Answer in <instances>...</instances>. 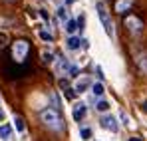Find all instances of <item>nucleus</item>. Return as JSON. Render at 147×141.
I'll list each match as a JSON object with an SVG mask.
<instances>
[{
	"label": "nucleus",
	"instance_id": "1",
	"mask_svg": "<svg viewBox=\"0 0 147 141\" xmlns=\"http://www.w3.org/2000/svg\"><path fill=\"white\" fill-rule=\"evenodd\" d=\"M40 119H42V123L52 129V131H62L64 129V119L60 115V111L56 109V107H46V109H42L40 111Z\"/></svg>",
	"mask_w": 147,
	"mask_h": 141
},
{
	"label": "nucleus",
	"instance_id": "2",
	"mask_svg": "<svg viewBox=\"0 0 147 141\" xmlns=\"http://www.w3.org/2000/svg\"><path fill=\"white\" fill-rule=\"evenodd\" d=\"M96 10H98V18H99V22H101V26H103V30H105V34L109 38H113V22H111V16H109L105 4L103 2H98L96 4Z\"/></svg>",
	"mask_w": 147,
	"mask_h": 141
},
{
	"label": "nucleus",
	"instance_id": "3",
	"mask_svg": "<svg viewBox=\"0 0 147 141\" xmlns=\"http://www.w3.org/2000/svg\"><path fill=\"white\" fill-rule=\"evenodd\" d=\"M28 50H30V46H28L26 40H16L12 44V58L16 62H24L26 56H28Z\"/></svg>",
	"mask_w": 147,
	"mask_h": 141
},
{
	"label": "nucleus",
	"instance_id": "4",
	"mask_svg": "<svg viewBox=\"0 0 147 141\" xmlns=\"http://www.w3.org/2000/svg\"><path fill=\"white\" fill-rule=\"evenodd\" d=\"M99 123H101L103 129H107V131H111V133H117V131H119V123H117V119L113 117V115H103Z\"/></svg>",
	"mask_w": 147,
	"mask_h": 141
},
{
	"label": "nucleus",
	"instance_id": "5",
	"mask_svg": "<svg viewBox=\"0 0 147 141\" xmlns=\"http://www.w3.org/2000/svg\"><path fill=\"white\" fill-rule=\"evenodd\" d=\"M86 46H88V42H86V40H80L78 36H70V38L66 40V48L72 50V52L80 50V48H86Z\"/></svg>",
	"mask_w": 147,
	"mask_h": 141
},
{
	"label": "nucleus",
	"instance_id": "6",
	"mask_svg": "<svg viewBox=\"0 0 147 141\" xmlns=\"http://www.w3.org/2000/svg\"><path fill=\"white\" fill-rule=\"evenodd\" d=\"M88 88H92V80L90 78H80V80H76V84H74V92L76 94H84Z\"/></svg>",
	"mask_w": 147,
	"mask_h": 141
},
{
	"label": "nucleus",
	"instance_id": "7",
	"mask_svg": "<svg viewBox=\"0 0 147 141\" xmlns=\"http://www.w3.org/2000/svg\"><path fill=\"white\" fill-rule=\"evenodd\" d=\"M125 26L133 32V34H137V32H141V28H143V22L139 20V18H135V16H127L125 18Z\"/></svg>",
	"mask_w": 147,
	"mask_h": 141
},
{
	"label": "nucleus",
	"instance_id": "8",
	"mask_svg": "<svg viewBox=\"0 0 147 141\" xmlns=\"http://www.w3.org/2000/svg\"><path fill=\"white\" fill-rule=\"evenodd\" d=\"M86 111H88L86 103H76V105L72 107V117H74V121H82V119L86 117Z\"/></svg>",
	"mask_w": 147,
	"mask_h": 141
},
{
	"label": "nucleus",
	"instance_id": "9",
	"mask_svg": "<svg viewBox=\"0 0 147 141\" xmlns=\"http://www.w3.org/2000/svg\"><path fill=\"white\" fill-rule=\"evenodd\" d=\"M56 72H58V74L70 72V62H68V58H64V56H58V58H56Z\"/></svg>",
	"mask_w": 147,
	"mask_h": 141
},
{
	"label": "nucleus",
	"instance_id": "10",
	"mask_svg": "<svg viewBox=\"0 0 147 141\" xmlns=\"http://www.w3.org/2000/svg\"><path fill=\"white\" fill-rule=\"evenodd\" d=\"M10 137H12V125H8V123H0V139L8 141Z\"/></svg>",
	"mask_w": 147,
	"mask_h": 141
},
{
	"label": "nucleus",
	"instance_id": "11",
	"mask_svg": "<svg viewBox=\"0 0 147 141\" xmlns=\"http://www.w3.org/2000/svg\"><path fill=\"white\" fill-rule=\"evenodd\" d=\"M131 4H133V0H117L115 2V12H119V14L127 12L131 8Z\"/></svg>",
	"mask_w": 147,
	"mask_h": 141
},
{
	"label": "nucleus",
	"instance_id": "12",
	"mask_svg": "<svg viewBox=\"0 0 147 141\" xmlns=\"http://www.w3.org/2000/svg\"><path fill=\"white\" fill-rule=\"evenodd\" d=\"M103 92H105V88H103L101 82H94V84H92V94L96 95V97H101Z\"/></svg>",
	"mask_w": 147,
	"mask_h": 141
},
{
	"label": "nucleus",
	"instance_id": "13",
	"mask_svg": "<svg viewBox=\"0 0 147 141\" xmlns=\"http://www.w3.org/2000/svg\"><path fill=\"white\" fill-rule=\"evenodd\" d=\"M78 28H80V26H78V20H72V18H70V20L66 22V28H64V30H66V32H68L70 36H74Z\"/></svg>",
	"mask_w": 147,
	"mask_h": 141
},
{
	"label": "nucleus",
	"instance_id": "14",
	"mask_svg": "<svg viewBox=\"0 0 147 141\" xmlns=\"http://www.w3.org/2000/svg\"><path fill=\"white\" fill-rule=\"evenodd\" d=\"M14 127H16V131H18V133H22V131L26 129V125H24V119L20 117V115H16V117H14Z\"/></svg>",
	"mask_w": 147,
	"mask_h": 141
},
{
	"label": "nucleus",
	"instance_id": "15",
	"mask_svg": "<svg viewBox=\"0 0 147 141\" xmlns=\"http://www.w3.org/2000/svg\"><path fill=\"white\" fill-rule=\"evenodd\" d=\"M58 18L62 20V22H68L70 18H68V10H66V6H60L58 8Z\"/></svg>",
	"mask_w": 147,
	"mask_h": 141
},
{
	"label": "nucleus",
	"instance_id": "16",
	"mask_svg": "<svg viewBox=\"0 0 147 141\" xmlns=\"http://www.w3.org/2000/svg\"><path fill=\"white\" fill-rule=\"evenodd\" d=\"M96 109H98V111H101V113H105V111L109 109V103H107L105 99H99L98 105H96Z\"/></svg>",
	"mask_w": 147,
	"mask_h": 141
},
{
	"label": "nucleus",
	"instance_id": "17",
	"mask_svg": "<svg viewBox=\"0 0 147 141\" xmlns=\"http://www.w3.org/2000/svg\"><path fill=\"white\" fill-rule=\"evenodd\" d=\"M80 135H82V139H90V137H92V129H90V127H82Z\"/></svg>",
	"mask_w": 147,
	"mask_h": 141
},
{
	"label": "nucleus",
	"instance_id": "18",
	"mask_svg": "<svg viewBox=\"0 0 147 141\" xmlns=\"http://www.w3.org/2000/svg\"><path fill=\"white\" fill-rule=\"evenodd\" d=\"M40 38L46 40V42H52V40H54V36H52L50 32H44V30H40Z\"/></svg>",
	"mask_w": 147,
	"mask_h": 141
},
{
	"label": "nucleus",
	"instance_id": "19",
	"mask_svg": "<svg viewBox=\"0 0 147 141\" xmlns=\"http://www.w3.org/2000/svg\"><path fill=\"white\" fill-rule=\"evenodd\" d=\"M42 58H44V62H46V64L54 62V54H52V52H42Z\"/></svg>",
	"mask_w": 147,
	"mask_h": 141
},
{
	"label": "nucleus",
	"instance_id": "20",
	"mask_svg": "<svg viewBox=\"0 0 147 141\" xmlns=\"http://www.w3.org/2000/svg\"><path fill=\"white\" fill-rule=\"evenodd\" d=\"M121 121H123V125H131V123H129V117H127L125 113H121Z\"/></svg>",
	"mask_w": 147,
	"mask_h": 141
},
{
	"label": "nucleus",
	"instance_id": "21",
	"mask_svg": "<svg viewBox=\"0 0 147 141\" xmlns=\"http://www.w3.org/2000/svg\"><path fill=\"white\" fill-rule=\"evenodd\" d=\"M40 16H42L44 20H50V16H48V14H46V10H40Z\"/></svg>",
	"mask_w": 147,
	"mask_h": 141
},
{
	"label": "nucleus",
	"instance_id": "22",
	"mask_svg": "<svg viewBox=\"0 0 147 141\" xmlns=\"http://www.w3.org/2000/svg\"><path fill=\"white\" fill-rule=\"evenodd\" d=\"M127 141H143V139H141V137H129Z\"/></svg>",
	"mask_w": 147,
	"mask_h": 141
},
{
	"label": "nucleus",
	"instance_id": "23",
	"mask_svg": "<svg viewBox=\"0 0 147 141\" xmlns=\"http://www.w3.org/2000/svg\"><path fill=\"white\" fill-rule=\"evenodd\" d=\"M2 119H4V111L0 109V121H2Z\"/></svg>",
	"mask_w": 147,
	"mask_h": 141
},
{
	"label": "nucleus",
	"instance_id": "24",
	"mask_svg": "<svg viewBox=\"0 0 147 141\" xmlns=\"http://www.w3.org/2000/svg\"><path fill=\"white\" fill-rule=\"evenodd\" d=\"M66 2H68V4H74V2H76V0H66Z\"/></svg>",
	"mask_w": 147,
	"mask_h": 141
}]
</instances>
